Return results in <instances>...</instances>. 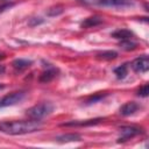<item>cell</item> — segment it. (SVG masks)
<instances>
[{"label": "cell", "instance_id": "obj_10", "mask_svg": "<svg viewBox=\"0 0 149 149\" xmlns=\"http://www.w3.org/2000/svg\"><path fill=\"white\" fill-rule=\"evenodd\" d=\"M81 137L80 135L78 134H74V133H69V134H63V135H59L56 137V141L57 142H61V143H65V142H73V141H80Z\"/></svg>", "mask_w": 149, "mask_h": 149}, {"label": "cell", "instance_id": "obj_18", "mask_svg": "<svg viewBox=\"0 0 149 149\" xmlns=\"http://www.w3.org/2000/svg\"><path fill=\"white\" fill-rule=\"evenodd\" d=\"M148 93H149V86H148V84H144L137 91V95H140V97H147Z\"/></svg>", "mask_w": 149, "mask_h": 149}, {"label": "cell", "instance_id": "obj_8", "mask_svg": "<svg viewBox=\"0 0 149 149\" xmlns=\"http://www.w3.org/2000/svg\"><path fill=\"white\" fill-rule=\"evenodd\" d=\"M104 119L101 118H97V119H90V120H81V121H71V122H66L62 126L65 127H83V126H94L98 125L99 122H101Z\"/></svg>", "mask_w": 149, "mask_h": 149}, {"label": "cell", "instance_id": "obj_22", "mask_svg": "<svg viewBox=\"0 0 149 149\" xmlns=\"http://www.w3.org/2000/svg\"><path fill=\"white\" fill-rule=\"evenodd\" d=\"M0 1H7V0H0Z\"/></svg>", "mask_w": 149, "mask_h": 149}, {"label": "cell", "instance_id": "obj_9", "mask_svg": "<svg viewBox=\"0 0 149 149\" xmlns=\"http://www.w3.org/2000/svg\"><path fill=\"white\" fill-rule=\"evenodd\" d=\"M100 23H102V17H100L98 15H94V16H90V17L85 19L81 22V27L83 28H92V27L99 26Z\"/></svg>", "mask_w": 149, "mask_h": 149}, {"label": "cell", "instance_id": "obj_3", "mask_svg": "<svg viewBox=\"0 0 149 149\" xmlns=\"http://www.w3.org/2000/svg\"><path fill=\"white\" fill-rule=\"evenodd\" d=\"M24 97H26V93L23 91H17V92L9 93L0 100V107H8V106L16 105V104L21 102L24 99Z\"/></svg>", "mask_w": 149, "mask_h": 149}, {"label": "cell", "instance_id": "obj_1", "mask_svg": "<svg viewBox=\"0 0 149 149\" xmlns=\"http://www.w3.org/2000/svg\"><path fill=\"white\" fill-rule=\"evenodd\" d=\"M42 125L38 120H20V121H6L0 122V132L8 135H23L34 133L41 129Z\"/></svg>", "mask_w": 149, "mask_h": 149}, {"label": "cell", "instance_id": "obj_4", "mask_svg": "<svg viewBox=\"0 0 149 149\" xmlns=\"http://www.w3.org/2000/svg\"><path fill=\"white\" fill-rule=\"evenodd\" d=\"M141 129L137 127H133V126H127V127H121L120 128V137L118 140V142H123L127 141L139 134H141Z\"/></svg>", "mask_w": 149, "mask_h": 149}, {"label": "cell", "instance_id": "obj_2", "mask_svg": "<svg viewBox=\"0 0 149 149\" xmlns=\"http://www.w3.org/2000/svg\"><path fill=\"white\" fill-rule=\"evenodd\" d=\"M52 111H54V105L51 102L44 101V102L37 104V105L33 106L31 108H29L27 111V115L33 120H41V119L48 116L49 114H51Z\"/></svg>", "mask_w": 149, "mask_h": 149}, {"label": "cell", "instance_id": "obj_7", "mask_svg": "<svg viewBox=\"0 0 149 149\" xmlns=\"http://www.w3.org/2000/svg\"><path fill=\"white\" fill-rule=\"evenodd\" d=\"M140 109V105L135 101H128L125 105H122L120 107V114L123 116H129L135 114L137 111Z\"/></svg>", "mask_w": 149, "mask_h": 149}, {"label": "cell", "instance_id": "obj_21", "mask_svg": "<svg viewBox=\"0 0 149 149\" xmlns=\"http://www.w3.org/2000/svg\"><path fill=\"white\" fill-rule=\"evenodd\" d=\"M2 87H3V86H2V85H0V88H2Z\"/></svg>", "mask_w": 149, "mask_h": 149}, {"label": "cell", "instance_id": "obj_13", "mask_svg": "<svg viewBox=\"0 0 149 149\" xmlns=\"http://www.w3.org/2000/svg\"><path fill=\"white\" fill-rule=\"evenodd\" d=\"M97 57L99 59H104V61H111L118 57V52L113 51V50H106V51H101L97 54Z\"/></svg>", "mask_w": 149, "mask_h": 149}, {"label": "cell", "instance_id": "obj_14", "mask_svg": "<svg viewBox=\"0 0 149 149\" xmlns=\"http://www.w3.org/2000/svg\"><path fill=\"white\" fill-rule=\"evenodd\" d=\"M55 77H56V71H55L54 69H49V70L44 71V72L40 76V81H41V83H49V81H51Z\"/></svg>", "mask_w": 149, "mask_h": 149}, {"label": "cell", "instance_id": "obj_16", "mask_svg": "<svg viewBox=\"0 0 149 149\" xmlns=\"http://www.w3.org/2000/svg\"><path fill=\"white\" fill-rule=\"evenodd\" d=\"M127 72H128V66H127V64H122V65H120L119 68H116V69L114 70V73L116 74V77H118L119 79L125 78V77L127 76Z\"/></svg>", "mask_w": 149, "mask_h": 149}, {"label": "cell", "instance_id": "obj_11", "mask_svg": "<svg viewBox=\"0 0 149 149\" xmlns=\"http://www.w3.org/2000/svg\"><path fill=\"white\" fill-rule=\"evenodd\" d=\"M31 61L29 59H23V58H19V59H15L12 64H13V68L16 70V71H23L26 69H28L30 65H31Z\"/></svg>", "mask_w": 149, "mask_h": 149}, {"label": "cell", "instance_id": "obj_12", "mask_svg": "<svg viewBox=\"0 0 149 149\" xmlns=\"http://www.w3.org/2000/svg\"><path fill=\"white\" fill-rule=\"evenodd\" d=\"M112 36L118 40H130L133 37V33L128 29H118L114 33H112Z\"/></svg>", "mask_w": 149, "mask_h": 149}, {"label": "cell", "instance_id": "obj_20", "mask_svg": "<svg viewBox=\"0 0 149 149\" xmlns=\"http://www.w3.org/2000/svg\"><path fill=\"white\" fill-rule=\"evenodd\" d=\"M37 17H34V19H31L30 20V22H29V24L30 26H35V24H38V23H41L42 22V20H36Z\"/></svg>", "mask_w": 149, "mask_h": 149}, {"label": "cell", "instance_id": "obj_17", "mask_svg": "<svg viewBox=\"0 0 149 149\" xmlns=\"http://www.w3.org/2000/svg\"><path fill=\"white\" fill-rule=\"evenodd\" d=\"M120 47L125 50H133V49L136 48V43L132 42L130 40H122L121 43H120Z\"/></svg>", "mask_w": 149, "mask_h": 149}, {"label": "cell", "instance_id": "obj_5", "mask_svg": "<svg viewBox=\"0 0 149 149\" xmlns=\"http://www.w3.org/2000/svg\"><path fill=\"white\" fill-rule=\"evenodd\" d=\"M132 68L134 69V71L136 72H147L149 69V58L147 55L140 56L136 59H134V62L132 63Z\"/></svg>", "mask_w": 149, "mask_h": 149}, {"label": "cell", "instance_id": "obj_19", "mask_svg": "<svg viewBox=\"0 0 149 149\" xmlns=\"http://www.w3.org/2000/svg\"><path fill=\"white\" fill-rule=\"evenodd\" d=\"M78 1L85 5H99L100 2V0H78Z\"/></svg>", "mask_w": 149, "mask_h": 149}, {"label": "cell", "instance_id": "obj_6", "mask_svg": "<svg viewBox=\"0 0 149 149\" xmlns=\"http://www.w3.org/2000/svg\"><path fill=\"white\" fill-rule=\"evenodd\" d=\"M100 6L114 7V8H126L134 5V0H100Z\"/></svg>", "mask_w": 149, "mask_h": 149}, {"label": "cell", "instance_id": "obj_15", "mask_svg": "<svg viewBox=\"0 0 149 149\" xmlns=\"http://www.w3.org/2000/svg\"><path fill=\"white\" fill-rule=\"evenodd\" d=\"M64 12V7L62 5H57V6H54V7H50L47 12V15L48 16H57L59 14H62Z\"/></svg>", "mask_w": 149, "mask_h": 149}]
</instances>
